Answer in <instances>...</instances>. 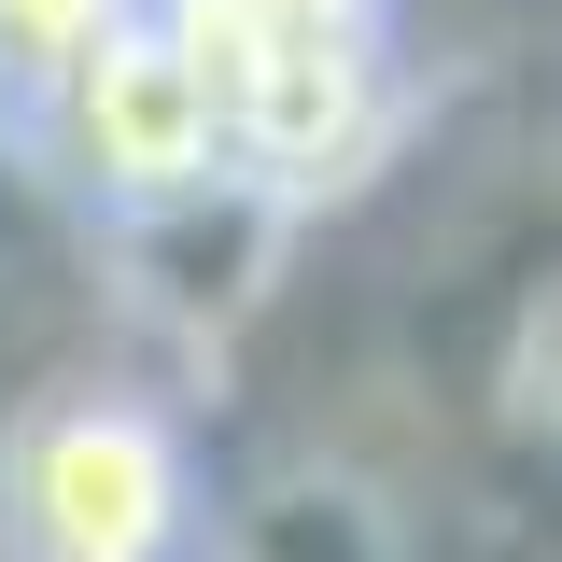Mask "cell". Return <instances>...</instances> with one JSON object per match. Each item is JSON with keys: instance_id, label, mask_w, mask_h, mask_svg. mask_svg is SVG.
Returning <instances> with one entry per match:
<instances>
[{"instance_id": "cell-1", "label": "cell", "mask_w": 562, "mask_h": 562, "mask_svg": "<svg viewBox=\"0 0 562 562\" xmlns=\"http://www.w3.org/2000/svg\"><path fill=\"white\" fill-rule=\"evenodd\" d=\"M0 549L14 562H198L211 464H198V422L169 408V380L85 351L0 422Z\"/></svg>"}, {"instance_id": "cell-2", "label": "cell", "mask_w": 562, "mask_h": 562, "mask_svg": "<svg viewBox=\"0 0 562 562\" xmlns=\"http://www.w3.org/2000/svg\"><path fill=\"white\" fill-rule=\"evenodd\" d=\"M0 140L29 155L85 225L169 211V198H198V183H239V169H225V127H211V99H198V70H183V43L155 29V0H140L99 57H70Z\"/></svg>"}, {"instance_id": "cell-3", "label": "cell", "mask_w": 562, "mask_h": 562, "mask_svg": "<svg viewBox=\"0 0 562 562\" xmlns=\"http://www.w3.org/2000/svg\"><path fill=\"white\" fill-rule=\"evenodd\" d=\"M127 14H140V0H0V127H14L70 57H99Z\"/></svg>"}, {"instance_id": "cell-4", "label": "cell", "mask_w": 562, "mask_h": 562, "mask_svg": "<svg viewBox=\"0 0 562 562\" xmlns=\"http://www.w3.org/2000/svg\"><path fill=\"white\" fill-rule=\"evenodd\" d=\"M506 422L535 450H562V281L520 310V338H506Z\"/></svg>"}, {"instance_id": "cell-5", "label": "cell", "mask_w": 562, "mask_h": 562, "mask_svg": "<svg viewBox=\"0 0 562 562\" xmlns=\"http://www.w3.org/2000/svg\"><path fill=\"white\" fill-rule=\"evenodd\" d=\"M225 14H254V29H351V43H408V14H394V0H225Z\"/></svg>"}]
</instances>
